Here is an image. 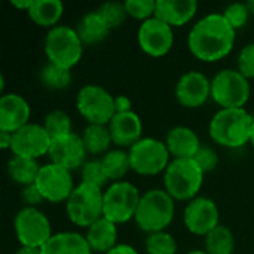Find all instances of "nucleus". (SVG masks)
Returning <instances> with one entry per match:
<instances>
[{
  "label": "nucleus",
  "mask_w": 254,
  "mask_h": 254,
  "mask_svg": "<svg viewBox=\"0 0 254 254\" xmlns=\"http://www.w3.org/2000/svg\"><path fill=\"white\" fill-rule=\"evenodd\" d=\"M237 30L222 12H213L198 19L188 34L190 54L202 63H216L226 58L235 45Z\"/></svg>",
  "instance_id": "f257e3e1"
},
{
  "label": "nucleus",
  "mask_w": 254,
  "mask_h": 254,
  "mask_svg": "<svg viewBox=\"0 0 254 254\" xmlns=\"http://www.w3.org/2000/svg\"><path fill=\"white\" fill-rule=\"evenodd\" d=\"M253 122L254 116L246 109H220L208 124V134L222 147L240 149L250 143Z\"/></svg>",
  "instance_id": "f03ea898"
},
{
  "label": "nucleus",
  "mask_w": 254,
  "mask_h": 254,
  "mask_svg": "<svg viewBox=\"0 0 254 254\" xmlns=\"http://www.w3.org/2000/svg\"><path fill=\"white\" fill-rule=\"evenodd\" d=\"M176 214V201L165 189H149L140 198L134 222L140 231L149 234L167 231Z\"/></svg>",
  "instance_id": "7ed1b4c3"
},
{
  "label": "nucleus",
  "mask_w": 254,
  "mask_h": 254,
  "mask_svg": "<svg viewBox=\"0 0 254 254\" xmlns=\"http://www.w3.org/2000/svg\"><path fill=\"white\" fill-rule=\"evenodd\" d=\"M205 173L195 159H173L164 173V189L174 201H192L204 185Z\"/></svg>",
  "instance_id": "20e7f679"
},
{
  "label": "nucleus",
  "mask_w": 254,
  "mask_h": 254,
  "mask_svg": "<svg viewBox=\"0 0 254 254\" xmlns=\"http://www.w3.org/2000/svg\"><path fill=\"white\" fill-rule=\"evenodd\" d=\"M83 46L85 45L82 43L76 28L64 24L48 30L43 42L48 63L57 64L67 70H71L79 64L83 55Z\"/></svg>",
  "instance_id": "39448f33"
},
{
  "label": "nucleus",
  "mask_w": 254,
  "mask_h": 254,
  "mask_svg": "<svg viewBox=\"0 0 254 254\" xmlns=\"http://www.w3.org/2000/svg\"><path fill=\"white\" fill-rule=\"evenodd\" d=\"M103 199L104 189L80 182L65 202V214L74 226L88 229L103 217Z\"/></svg>",
  "instance_id": "423d86ee"
},
{
  "label": "nucleus",
  "mask_w": 254,
  "mask_h": 254,
  "mask_svg": "<svg viewBox=\"0 0 254 254\" xmlns=\"http://www.w3.org/2000/svg\"><path fill=\"white\" fill-rule=\"evenodd\" d=\"M250 95V80L237 68H223L211 79V100L220 109H244Z\"/></svg>",
  "instance_id": "0eeeda50"
},
{
  "label": "nucleus",
  "mask_w": 254,
  "mask_h": 254,
  "mask_svg": "<svg viewBox=\"0 0 254 254\" xmlns=\"http://www.w3.org/2000/svg\"><path fill=\"white\" fill-rule=\"evenodd\" d=\"M140 198V190L134 183L128 180L110 183L107 189H104L103 217L118 226L134 220Z\"/></svg>",
  "instance_id": "6e6552de"
},
{
  "label": "nucleus",
  "mask_w": 254,
  "mask_h": 254,
  "mask_svg": "<svg viewBox=\"0 0 254 254\" xmlns=\"http://www.w3.org/2000/svg\"><path fill=\"white\" fill-rule=\"evenodd\" d=\"M76 109L88 125H109L116 115L115 95L101 85H83L76 95Z\"/></svg>",
  "instance_id": "1a4fd4ad"
},
{
  "label": "nucleus",
  "mask_w": 254,
  "mask_h": 254,
  "mask_svg": "<svg viewBox=\"0 0 254 254\" xmlns=\"http://www.w3.org/2000/svg\"><path fill=\"white\" fill-rule=\"evenodd\" d=\"M131 171L138 176L152 177L165 173L171 162V155L165 141L153 137H143L128 149Z\"/></svg>",
  "instance_id": "9d476101"
},
{
  "label": "nucleus",
  "mask_w": 254,
  "mask_h": 254,
  "mask_svg": "<svg viewBox=\"0 0 254 254\" xmlns=\"http://www.w3.org/2000/svg\"><path fill=\"white\" fill-rule=\"evenodd\" d=\"M13 231L21 247L42 249L54 235L48 216L37 207H22L13 219Z\"/></svg>",
  "instance_id": "9b49d317"
},
{
  "label": "nucleus",
  "mask_w": 254,
  "mask_h": 254,
  "mask_svg": "<svg viewBox=\"0 0 254 254\" xmlns=\"http://www.w3.org/2000/svg\"><path fill=\"white\" fill-rule=\"evenodd\" d=\"M36 188L46 202L60 204L67 202L76 185L71 171L55 165L52 162L40 167L39 176L36 179Z\"/></svg>",
  "instance_id": "f8f14e48"
},
{
  "label": "nucleus",
  "mask_w": 254,
  "mask_h": 254,
  "mask_svg": "<svg viewBox=\"0 0 254 254\" xmlns=\"http://www.w3.org/2000/svg\"><path fill=\"white\" fill-rule=\"evenodd\" d=\"M185 228L196 237H207L220 225V211L214 199L196 196L189 201L183 211Z\"/></svg>",
  "instance_id": "ddd939ff"
},
{
  "label": "nucleus",
  "mask_w": 254,
  "mask_h": 254,
  "mask_svg": "<svg viewBox=\"0 0 254 254\" xmlns=\"http://www.w3.org/2000/svg\"><path fill=\"white\" fill-rule=\"evenodd\" d=\"M137 43L140 49L149 57H165L174 45L173 27L153 16L140 24L137 30Z\"/></svg>",
  "instance_id": "4468645a"
},
{
  "label": "nucleus",
  "mask_w": 254,
  "mask_h": 254,
  "mask_svg": "<svg viewBox=\"0 0 254 254\" xmlns=\"http://www.w3.org/2000/svg\"><path fill=\"white\" fill-rule=\"evenodd\" d=\"M52 137L48 134L42 124H27L21 129L12 134L10 152L15 156L39 159L49 153Z\"/></svg>",
  "instance_id": "2eb2a0df"
},
{
  "label": "nucleus",
  "mask_w": 254,
  "mask_h": 254,
  "mask_svg": "<svg viewBox=\"0 0 254 254\" xmlns=\"http://www.w3.org/2000/svg\"><path fill=\"white\" fill-rule=\"evenodd\" d=\"M48 156L52 164L60 165L68 171H74L80 170L85 165L88 152L83 144L82 135L70 132L52 138Z\"/></svg>",
  "instance_id": "dca6fc26"
},
{
  "label": "nucleus",
  "mask_w": 254,
  "mask_h": 254,
  "mask_svg": "<svg viewBox=\"0 0 254 254\" xmlns=\"http://www.w3.org/2000/svg\"><path fill=\"white\" fill-rule=\"evenodd\" d=\"M176 100L186 109H198L211 98V80L198 70L183 73L174 89Z\"/></svg>",
  "instance_id": "f3484780"
},
{
  "label": "nucleus",
  "mask_w": 254,
  "mask_h": 254,
  "mask_svg": "<svg viewBox=\"0 0 254 254\" xmlns=\"http://www.w3.org/2000/svg\"><path fill=\"white\" fill-rule=\"evenodd\" d=\"M30 104L22 95L9 92L0 97V131L13 134L30 124Z\"/></svg>",
  "instance_id": "a211bd4d"
},
{
  "label": "nucleus",
  "mask_w": 254,
  "mask_h": 254,
  "mask_svg": "<svg viewBox=\"0 0 254 254\" xmlns=\"http://www.w3.org/2000/svg\"><path fill=\"white\" fill-rule=\"evenodd\" d=\"M107 127L112 141L115 146H118V149H129L143 138V121L134 110L116 113Z\"/></svg>",
  "instance_id": "6ab92c4d"
},
{
  "label": "nucleus",
  "mask_w": 254,
  "mask_h": 254,
  "mask_svg": "<svg viewBox=\"0 0 254 254\" xmlns=\"http://www.w3.org/2000/svg\"><path fill=\"white\" fill-rule=\"evenodd\" d=\"M165 144L173 159H193L202 146L198 134L186 125L170 128L165 135Z\"/></svg>",
  "instance_id": "aec40b11"
},
{
  "label": "nucleus",
  "mask_w": 254,
  "mask_h": 254,
  "mask_svg": "<svg viewBox=\"0 0 254 254\" xmlns=\"http://www.w3.org/2000/svg\"><path fill=\"white\" fill-rule=\"evenodd\" d=\"M199 3L196 0H156L155 16L170 27H183L196 15Z\"/></svg>",
  "instance_id": "412c9836"
},
{
  "label": "nucleus",
  "mask_w": 254,
  "mask_h": 254,
  "mask_svg": "<svg viewBox=\"0 0 254 254\" xmlns=\"http://www.w3.org/2000/svg\"><path fill=\"white\" fill-rule=\"evenodd\" d=\"M118 225L101 217L86 229L85 238L92 253L106 254L118 246Z\"/></svg>",
  "instance_id": "4be33fe9"
},
{
  "label": "nucleus",
  "mask_w": 254,
  "mask_h": 254,
  "mask_svg": "<svg viewBox=\"0 0 254 254\" xmlns=\"http://www.w3.org/2000/svg\"><path fill=\"white\" fill-rule=\"evenodd\" d=\"M43 254H92L85 235L73 231H63L54 234L51 240L42 247Z\"/></svg>",
  "instance_id": "5701e85b"
},
{
  "label": "nucleus",
  "mask_w": 254,
  "mask_h": 254,
  "mask_svg": "<svg viewBox=\"0 0 254 254\" xmlns=\"http://www.w3.org/2000/svg\"><path fill=\"white\" fill-rule=\"evenodd\" d=\"M76 31L83 45H97L109 37L112 28L97 10H91L79 19Z\"/></svg>",
  "instance_id": "b1692460"
},
{
  "label": "nucleus",
  "mask_w": 254,
  "mask_h": 254,
  "mask_svg": "<svg viewBox=\"0 0 254 254\" xmlns=\"http://www.w3.org/2000/svg\"><path fill=\"white\" fill-rule=\"evenodd\" d=\"M27 13L36 25L51 30L60 25L58 22L64 15V3L60 0H34Z\"/></svg>",
  "instance_id": "393cba45"
},
{
  "label": "nucleus",
  "mask_w": 254,
  "mask_h": 254,
  "mask_svg": "<svg viewBox=\"0 0 254 254\" xmlns=\"http://www.w3.org/2000/svg\"><path fill=\"white\" fill-rule=\"evenodd\" d=\"M39 162L36 159H28V158H21L12 155L7 161V174L10 180L22 188L34 185L36 179L40 171Z\"/></svg>",
  "instance_id": "a878e982"
},
{
  "label": "nucleus",
  "mask_w": 254,
  "mask_h": 254,
  "mask_svg": "<svg viewBox=\"0 0 254 254\" xmlns=\"http://www.w3.org/2000/svg\"><path fill=\"white\" fill-rule=\"evenodd\" d=\"M104 174L110 183L121 182L124 177L131 171V162H129V155L128 150L124 149H112L106 155L100 158Z\"/></svg>",
  "instance_id": "bb28decb"
},
{
  "label": "nucleus",
  "mask_w": 254,
  "mask_h": 254,
  "mask_svg": "<svg viewBox=\"0 0 254 254\" xmlns=\"http://www.w3.org/2000/svg\"><path fill=\"white\" fill-rule=\"evenodd\" d=\"M82 140L88 155L94 156L106 155L113 144L107 125H86L82 134Z\"/></svg>",
  "instance_id": "cd10ccee"
},
{
  "label": "nucleus",
  "mask_w": 254,
  "mask_h": 254,
  "mask_svg": "<svg viewBox=\"0 0 254 254\" xmlns=\"http://www.w3.org/2000/svg\"><path fill=\"white\" fill-rule=\"evenodd\" d=\"M204 250L208 254H234L235 237L234 232L225 226L219 225L204 238Z\"/></svg>",
  "instance_id": "c85d7f7f"
},
{
  "label": "nucleus",
  "mask_w": 254,
  "mask_h": 254,
  "mask_svg": "<svg viewBox=\"0 0 254 254\" xmlns=\"http://www.w3.org/2000/svg\"><path fill=\"white\" fill-rule=\"evenodd\" d=\"M39 79L45 88H48L51 91H61V89H65L70 86L73 76H71V70L63 68L52 63H46L40 68Z\"/></svg>",
  "instance_id": "c756f323"
},
{
  "label": "nucleus",
  "mask_w": 254,
  "mask_h": 254,
  "mask_svg": "<svg viewBox=\"0 0 254 254\" xmlns=\"http://www.w3.org/2000/svg\"><path fill=\"white\" fill-rule=\"evenodd\" d=\"M144 250L147 254H177L179 244L168 231L149 234L144 240Z\"/></svg>",
  "instance_id": "7c9ffc66"
},
{
  "label": "nucleus",
  "mask_w": 254,
  "mask_h": 254,
  "mask_svg": "<svg viewBox=\"0 0 254 254\" xmlns=\"http://www.w3.org/2000/svg\"><path fill=\"white\" fill-rule=\"evenodd\" d=\"M42 125L45 127V129L48 131V134L52 138L73 132L71 131L73 129L71 118L68 116L67 112L61 110V109H55V110H51L49 113H46Z\"/></svg>",
  "instance_id": "2f4dec72"
},
{
  "label": "nucleus",
  "mask_w": 254,
  "mask_h": 254,
  "mask_svg": "<svg viewBox=\"0 0 254 254\" xmlns=\"http://www.w3.org/2000/svg\"><path fill=\"white\" fill-rule=\"evenodd\" d=\"M95 10L101 15V18L109 24L112 30L121 27L128 16L124 1H106Z\"/></svg>",
  "instance_id": "473e14b6"
},
{
  "label": "nucleus",
  "mask_w": 254,
  "mask_h": 254,
  "mask_svg": "<svg viewBox=\"0 0 254 254\" xmlns=\"http://www.w3.org/2000/svg\"><path fill=\"white\" fill-rule=\"evenodd\" d=\"M80 176H82V182L83 183H89V185L98 186L101 189L109 183V180H107V177L104 174V170H103L100 158L86 161L85 165L80 168Z\"/></svg>",
  "instance_id": "72a5a7b5"
},
{
  "label": "nucleus",
  "mask_w": 254,
  "mask_h": 254,
  "mask_svg": "<svg viewBox=\"0 0 254 254\" xmlns=\"http://www.w3.org/2000/svg\"><path fill=\"white\" fill-rule=\"evenodd\" d=\"M124 3L128 16H132L134 19L144 22L155 16L156 0H127Z\"/></svg>",
  "instance_id": "f704fd0d"
},
{
  "label": "nucleus",
  "mask_w": 254,
  "mask_h": 254,
  "mask_svg": "<svg viewBox=\"0 0 254 254\" xmlns=\"http://www.w3.org/2000/svg\"><path fill=\"white\" fill-rule=\"evenodd\" d=\"M222 15L228 19V22L235 28V30H240L243 28L247 22H249V18H250V10H249V6L247 3H231L228 4Z\"/></svg>",
  "instance_id": "c9c22d12"
},
{
  "label": "nucleus",
  "mask_w": 254,
  "mask_h": 254,
  "mask_svg": "<svg viewBox=\"0 0 254 254\" xmlns=\"http://www.w3.org/2000/svg\"><path fill=\"white\" fill-rule=\"evenodd\" d=\"M237 70L249 80L254 79V42L241 48L237 58Z\"/></svg>",
  "instance_id": "e433bc0d"
},
{
  "label": "nucleus",
  "mask_w": 254,
  "mask_h": 254,
  "mask_svg": "<svg viewBox=\"0 0 254 254\" xmlns=\"http://www.w3.org/2000/svg\"><path fill=\"white\" fill-rule=\"evenodd\" d=\"M195 162L199 165V168L204 173H211L217 168L219 165V155L214 149H211L210 146H201L199 152L196 153V156L193 158Z\"/></svg>",
  "instance_id": "4c0bfd02"
},
{
  "label": "nucleus",
  "mask_w": 254,
  "mask_h": 254,
  "mask_svg": "<svg viewBox=\"0 0 254 254\" xmlns=\"http://www.w3.org/2000/svg\"><path fill=\"white\" fill-rule=\"evenodd\" d=\"M21 198H22L25 207H37V205H40L45 201L43 196L40 195L39 189L36 188V185H30V186L22 188Z\"/></svg>",
  "instance_id": "58836bf2"
},
{
  "label": "nucleus",
  "mask_w": 254,
  "mask_h": 254,
  "mask_svg": "<svg viewBox=\"0 0 254 254\" xmlns=\"http://www.w3.org/2000/svg\"><path fill=\"white\" fill-rule=\"evenodd\" d=\"M115 109L116 113H125L132 110V101L127 95H116L115 97Z\"/></svg>",
  "instance_id": "ea45409f"
},
{
  "label": "nucleus",
  "mask_w": 254,
  "mask_h": 254,
  "mask_svg": "<svg viewBox=\"0 0 254 254\" xmlns=\"http://www.w3.org/2000/svg\"><path fill=\"white\" fill-rule=\"evenodd\" d=\"M106 254H140L138 250L129 244H118L115 249H112L109 253Z\"/></svg>",
  "instance_id": "a19ab883"
},
{
  "label": "nucleus",
  "mask_w": 254,
  "mask_h": 254,
  "mask_svg": "<svg viewBox=\"0 0 254 254\" xmlns=\"http://www.w3.org/2000/svg\"><path fill=\"white\" fill-rule=\"evenodd\" d=\"M10 146H12V134L10 132H6V131H0V147L3 150H10Z\"/></svg>",
  "instance_id": "79ce46f5"
},
{
  "label": "nucleus",
  "mask_w": 254,
  "mask_h": 254,
  "mask_svg": "<svg viewBox=\"0 0 254 254\" xmlns=\"http://www.w3.org/2000/svg\"><path fill=\"white\" fill-rule=\"evenodd\" d=\"M33 1L34 0H12L10 1V4L12 6H15L16 9H19V10H25V12H28L30 10V7L33 6Z\"/></svg>",
  "instance_id": "37998d69"
},
{
  "label": "nucleus",
  "mask_w": 254,
  "mask_h": 254,
  "mask_svg": "<svg viewBox=\"0 0 254 254\" xmlns=\"http://www.w3.org/2000/svg\"><path fill=\"white\" fill-rule=\"evenodd\" d=\"M15 254H43L42 249H33V247H19Z\"/></svg>",
  "instance_id": "c03bdc74"
},
{
  "label": "nucleus",
  "mask_w": 254,
  "mask_h": 254,
  "mask_svg": "<svg viewBox=\"0 0 254 254\" xmlns=\"http://www.w3.org/2000/svg\"><path fill=\"white\" fill-rule=\"evenodd\" d=\"M247 6H249V10H250V13H252V15H254V0L247 1Z\"/></svg>",
  "instance_id": "a18cd8bd"
},
{
  "label": "nucleus",
  "mask_w": 254,
  "mask_h": 254,
  "mask_svg": "<svg viewBox=\"0 0 254 254\" xmlns=\"http://www.w3.org/2000/svg\"><path fill=\"white\" fill-rule=\"evenodd\" d=\"M186 254H208L205 250H190V252H188Z\"/></svg>",
  "instance_id": "49530a36"
},
{
  "label": "nucleus",
  "mask_w": 254,
  "mask_h": 254,
  "mask_svg": "<svg viewBox=\"0 0 254 254\" xmlns=\"http://www.w3.org/2000/svg\"><path fill=\"white\" fill-rule=\"evenodd\" d=\"M250 144L254 147V122H253V128H252V134H250Z\"/></svg>",
  "instance_id": "de8ad7c7"
}]
</instances>
